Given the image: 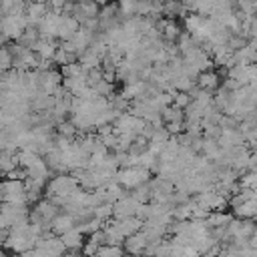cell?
I'll use <instances>...</instances> for the list:
<instances>
[{
	"label": "cell",
	"mask_w": 257,
	"mask_h": 257,
	"mask_svg": "<svg viewBox=\"0 0 257 257\" xmlns=\"http://www.w3.org/2000/svg\"><path fill=\"white\" fill-rule=\"evenodd\" d=\"M2 203H28V193L22 179H4Z\"/></svg>",
	"instance_id": "7a4b0ae2"
},
{
	"label": "cell",
	"mask_w": 257,
	"mask_h": 257,
	"mask_svg": "<svg viewBox=\"0 0 257 257\" xmlns=\"http://www.w3.org/2000/svg\"><path fill=\"white\" fill-rule=\"evenodd\" d=\"M74 227H76L74 217H72V215H66V213H60V215L54 219V223H52V233H54L56 237H62L64 233L72 231Z\"/></svg>",
	"instance_id": "3957f363"
},
{
	"label": "cell",
	"mask_w": 257,
	"mask_h": 257,
	"mask_svg": "<svg viewBox=\"0 0 257 257\" xmlns=\"http://www.w3.org/2000/svg\"><path fill=\"white\" fill-rule=\"evenodd\" d=\"M151 171L143 169V167H128V169H120L114 177V181L124 189V191H133L145 183H149L151 179Z\"/></svg>",
	"instance_id": "6da1fadb"
}]
</instances>
